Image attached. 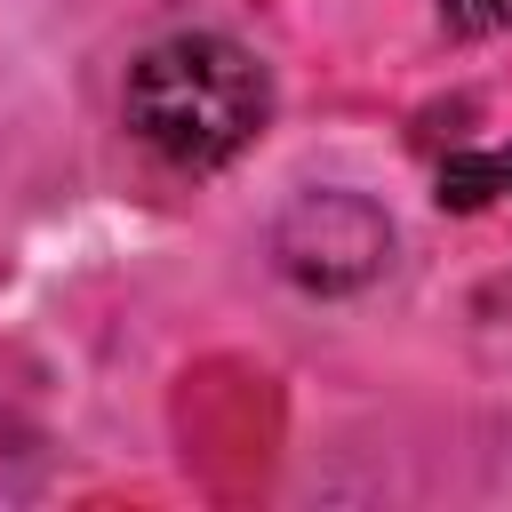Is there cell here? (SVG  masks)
Returning a JSON list of instances; mask_svg holds the SVG:
<instances>
[{"label": "cell", "mask_w": 512, "mask_h": 512, "mask_svg": "<svg viewBox=\"0 0 512 512\" xmlns=\"http://www.w3.org/2000/svg\"><path fill=\"white\" fill-rule=\"evenodd\" d=\"M272 120V72L224 32H168L128 72V128L168 168L200 176L240 160Z\"/></svg>", "instance_id": "obj_1"}, {"label": "cell", "mask_w": 512, "mask_h": 512, "mask_svg": "<svg viewBox=\"0 0 512 512\" xmlns=\"http://www.w3.org/2000/svg\"><path fill=\"white\" fill-rule=\"evenodd\" d=\"M272 256L296 288L312 296H344V288H368L384 264H392V216L368 200V192H344V184H320V192H296L272 224Z\"/></svg>", "instance_id": "obj_2"}, {"label": "cell", "mask_w": 512, "mask_h": 512, "mask_svg": "<svg viewBox=\"0 0 512 512\" xmlns=\"http://www.w3.org/2000/svg\"><path fill=\"white\" fill-rule=\"evenodd\" d=\"M504 192H512V144L504 152H456V160H440V208L472 216V208H488Z\"/></svg>", "instance_id": "obj_3"}, {"label": "cell", "mask_w": 512, "mask_h": 512, "mask_svg": "<svg viewBox=\"0 0 512 512\" xmlns=\"http://www.w3.org/2000/svg\"><path fill=\"white\" fill-rule=\"evenodd\" d=\"M440 24L464 32V40H488V32L512 24V0H440Z\"/></svg>", "instance_id": "obj_4"}]
</instances>
